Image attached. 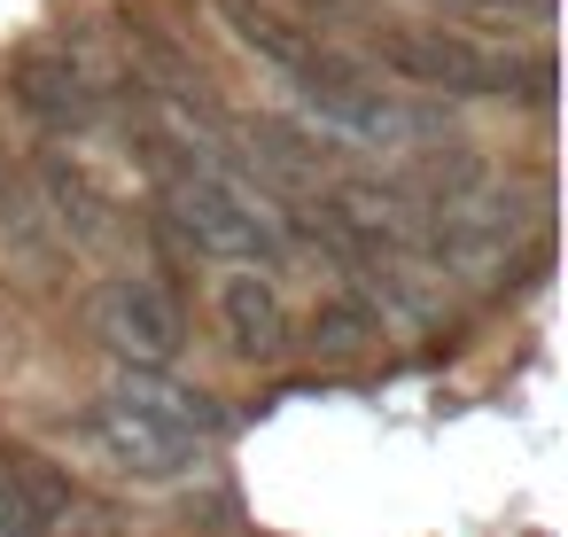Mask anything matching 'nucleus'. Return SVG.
I'll use <instances>...</instances> for the list:
<instances>
[{
	"label": "nucleus",
	"instance_id": "f257e3e1",
	"mask_svg": "<svg viewBox=\"0 0 568 537\" xmlns=\"http://www.w3.org/2000/svg\"><path fill=\"white\" fill-rule=\"evenodd\" d=\"M79 428H87V444L118 475H133V483H180V475H195V459L226 428V413H219L211 389H187L172 374H133L125 366L102 397H87Z\"/></svg>",
	"mask_w": 568,
	"mask_h": 537
},
{
	"label": "nucleus",
	"instance_id": "f03ea898",
	"mask_svg": "<svg viewBox=\"0 0 568 537\" xmlns=\"http://www.w3.org/2000/svg\"><path fill=\"white\" fill-rule=\"evenodd\" d=\"M156 234L180 242L187 257H211V265H234V273H273L281 265V226L226 172H195V180L164 188Z\"/></svg>",
	"mask_w": 568,
	"mask_h": 537
},
{
	"label": "nucleus",
	"instance_id": "7ed1b4c3",
	"mask_svg": "<svg viewBox=\"0 0 568 537\" xmlns=\"http://www.w3.org/2000/svg\"><path fill=\"white\" fill-rule=\"evenodd\" d=\"M288 94L304 102V118H320V133L343 149V141H397L405 133V110L374 87L366 55H343V48H312L296 71H288Z\"/></svg>",
	"mask_w": 568,
	"mask_h": 537
},
{
	"label": "nucleus",
	"instance_id": "20e7f679",
	"mask_svg": "<svg viewBox=\"0 0 568 537\" xmlns=\"http://www.w3.org/2000/svg\"><path fill=\"white\" fill-rule=\"evenodd\" d=\"M94 327H102V343H110L133 374H172L180 351H187V312H180V296H172L156 273H118V281H102Z\"/></svg>",
	"mask_w": 568,
	"mask_h": 537
},
{
	"label": "nucleus",
	"instance_id": "39448f33",
	"mask_svg": "<svg viewBox=\"0 0 568 537\" xmlns=\"http://www.w3.org/2000/svg\"><path fill=\"white\" fill-rule=\"evenodd\" d=\"M0 94H9V110H17L32 133H48V141H79V133H94V118H102L94 71H87L71 48H17Z\"/></svg>",
	"mask_w": 568,
	"mask_h": 537
},
{
	"label": "nucleus",
	"instance_id": "423d86ee",
	"mask_svg": "<svg viewBox=\"0 0 568 537\" xmlns=\"http://www.w3.org/2000/svg\"><path fill=\"white\" fill-rule=\"evenodd\" d=\"M366 71H382V79H397V87H420V94L483 102L490 48H475L467 32H444V24H382L374 48H366Z\"/></svg>",
	"mask_w": 568,
	"mask_h": 537
},
{
	"label": "nucleus",
	"instance_id": "0eeeda50",
	"mask_svg": "<svg viewBox=\"0 0 568 537\" xmlns=\"http://www.w3.org/2000/svg\"><path fill=\"white\" fill-rule=\"evenodd\" d=\"M118 40H125V63H133L125 79H133L149 102H164V110H180V118H195V125H211V133H234V118H226L211 71H203V63H195L156 17H125Z\"/></svg>",
	"mask_w": 568,
	"mask_h": 537
},
{
	"label": "nucleus",
	"instance_id": "6e6552de",
	"mask_svg": "<svg viewBox=\"0 0 568 537\" xmlns=\"http://www.w3.org/2000/svg\"><path fill=\"white\" fill-rule=\"evenodd\" d=\"M211 320H219V343L242 366H281L296 351L288 343V304H281V281L273 273H226L211 288Z\"/></svg>",
	"mask_w": 568,
	"mask_h": 537
},
{
	"label": "nucleus",
	"instance_id": "1a4fd4ad",
	"mask_svg": "<svg viewBox=\"0 0 568 537\" xmlns=\"http://www.w3.org/2000/svg\"><path fill=\"white\" fill-rule=\"evenodd\" d=\"M71 514H79V483L63 459L24 444L0 459V537H63Z\"/></svg>",
	"mask_w": 568,
	"mask_h": 537
},
{
	"label": "nucleus",
	"instance_id": "9d476101",
	"mask_svg": "<svg viewBox=\"0 0 568 537\" xmlns=\"http://www.w3.org/2000/svg\"><path fill=\"white\" fill-rule=\"evenodd\" d=\"M32 195H40V211H48L55 242L94 250V242L110 234V195L94 188V172H87L71 149H40V164H32Z\"/></svg>",
	"mask_w": 568,
	"mask_h": 537
},
{
	"label": "nucleus",
	"instance_id": "9b49d317",
	"mask_svg": "<svg viewBox=\"0 0 568 537\" xmlns=\"http://www.w3.org/2000/svg\"><path fill=\"white\" fill-rule=\"evenodd\" d=\"M382 335H389V312H382L366 288H327V296L304 312V351H312V358H366Z\"/></svg>",
	"mask_w": 568,
	"mask_h": 537
},
{
	"label": "nucleus",
	"instance_id": "f8f14e48",
	"mask_svg": "<svg viewBox=\"0 0 568 537\" xmlns=\"http://www.w3.org/2000/svg\"><path fill=\"white\" fill-rule=\"evenodd\" d=\"M219 17H226L234 48H242V55H257V63H265V71H281V79L320 48V32H312L304 17H281V9H265V0H219Z\"/></svg>",
	"mask_w": 568,
	"mask_h": 537
},
{
	"label": "nucleus",
	"instance_id": "ddd939ff",
	"mask_svg": "<svg viewBox=\"0 0 568 537\" xmlns=\"http://www.w3.org/2000/svg\"><path fill=\"white\" fill-rule=\"evenodd\" d=\"M483 102H514V110H552V48H514V55H490L483 71Z\"/></svg>",
	"mask_w": 568,
	"mask_h": 537
},
{
	"label": "nucleus",
	"instance_id": "4468645a",
	"mask_svg": "<svg viewBox=\"0 0 568 537\" xmlns=\"http://www.w3.org/2000/svg\"><path fill=\"white\" fill-rule=\"evenodd\" d=\"M0 250L24 257V265L55 257V226H48V211H40V195L24 180H0Z\"/></svg>",
	"mask_w": 568,
	"mask_h": 537
},
{
	"label": "nucleus",
	"instance_id": "2eb2a0df",
	"mask_svg": "<svg viewBox=\"0 0 568 537\" xmlns=\"http://www.w3.org/2000/svg\"><path fill=\"white\" fill-rule=\"evenodd\" d=\"M444 9H467V17H514V9H529V17H545L552 0H444Z\"/></svg>",
	"mask_w": 568,
	"mask_h": 537
},
{
	"label": "nucleus",
	"instance_id": "dca6fc26",
	"mask_svg": "<svg viewBox=\"0 0 568 537\" xmlns=\"http://www.w3.org/2000/svg\"><path fill=\"white\" fill-rule=\"evenodd\" d=\"M0 180H17V164H9V141H0Z\"/></svg>",
	"mask_w": 568,
	"mask_h": 537
}]
</instances>
